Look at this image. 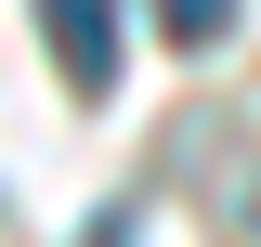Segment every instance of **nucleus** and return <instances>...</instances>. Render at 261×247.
<instances>
[{"mask_svg":"<svg viewBox=\"0 0 261 247\" xmlns=\"http://www.w3.org/2000/svg\"><path fill=\"white\" fill-rule=\"evenodd\" d=\"M39 39H53L65 91H118V0H39Z\"/></svg>","mask_w":261,"mask_h":247,"instance_id":"obj_1","label":"nucleus"},{"mask_svg":"<svg viewBox=\"0 0 261 247\" xmlns=\"http://www.w3.org/2000/svg\"><path fill=\"white\" fill-rule=\"evenodd\" d=\"M157 39L209 52V39H235V0H157Z\"/></svg>","mask_w":261,"mask_h":247,"instance_id":"obj_2","label":"nucleus"}]
</instances>
